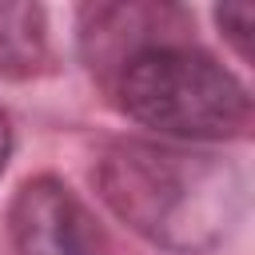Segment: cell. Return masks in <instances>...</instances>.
Returning a JSON list of instances; mask_svg holds the SVG:
<instances>
[{"label": "cell", "mask_w": 255, "mask_h": 255, "mask_svg": "<svg viewBox=\"0 0 255 255\" xmlns=\"http://www.w3.org/2000/svg\"><path fill=\"white\" fill-rule=\"evenodd\" d=\"M96 187L131 231L175 255L211 251L247 207V183L235 163L163 139L108 143L96 163Z\"/></svg>", "instance_id": "obj_1"}, {"label": "cell", "mask_w": 255, "mask_h": 255, "mask_svg": "<svg viewBox=\"0 0 255 255\" xmlns=\"http://www.w3.org/2000/svg\"><path fill=\"white\" fill-rule=\"evenodd\" d=\"M116 104L175 143H219L243 135L251 92L203 48L159 36L128 52L108 76Z\"/></svg>", "instance_id": "obj_2"}, {"label": "cell", "mask_w": 255, "mask_h": 255, "mask_svg": "<svg viewBox=\"0 0 255 255\" xmlns=\"http://www.w3.org/2000/svg\"><path fill=\"white\" fill-rule=\"evenodd\" d=\"M8 231L16 255H112L100 223L60 175H36L16 191Z\"/></svg>", "instance_id": "obj_3"}, {"label": "cell", "mask_w": 255, "mask_h": 255, "mask_svg": "<svg viewBox=\"0 0 255 255\" xmlns=\"http://www.w3.org/2000/svg\"><path fill=\"white\" fill-rule=\"evenodd\" d=\"M167 24H183V12L171 4H92L80 12V52L88 68L108 80L128 52L171 36Z\"/></svg>", "instance_id": "obj_4"}, {"label": "cell", "mask_w": 255, "mask_h": 255, "mask_svg": "<svg viewBox=\"0 0 255 255\" xmlns=\"http://www.w3.org/2000/svg\"><path fill=\"white\" fill-rule=\"evenodd\" d=\"M48 60V16L40 4H0V76L24 80Z\"/></svg>", "instance_id": "obj_5"}, {"label": "cell", "mask_w": 255, "mask_h": 255, "mask_svg": "<svg viewBox=\"0 0 255 255\" xmlns=\"http://www.w3.org/2000/svg\"><path fill=\"white\" fill-rule=\"evenodd\" d=\"M215 24H219V32L227 36V44H231L243 60H251V28H255V12H251L247 4H223V8H215Z\"/></svg>", "instance_id": "obj_6"}, {"label": "cell", "mask_w": 255, "mask_h": 255, "mask_svg": "<svg viewBox=\"0 0 255 255\" xmlns=\"http://www.w3.org/2000/svg\"><path fill=\"white\" fill-rule=\"evenodd\" d=\"M8 159H12V124H8V116L0 108V171L8 167Z\"/></svg>", "instance_id": "obj_7"}]
</instances>
